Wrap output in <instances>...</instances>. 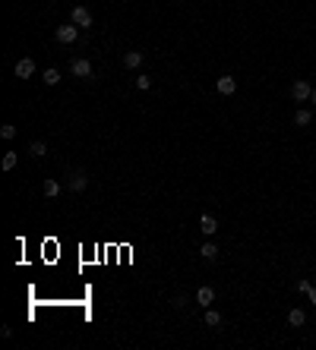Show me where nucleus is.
I'll return each mask as SVG.
<instances>
[{"label": "nucleus", "instance_id": "f257e3e1", "mask_svg": "<svg viewBox=\"0 0 316 350\" xmlns=\"http://www.w3.org/2000/svg\"><path fill=\"white\" fill-rule=\"evenodd\" d=\"M76 38H79V26H73V22L57 26V41H60V44H73Z\"/></svg>", "mask_w": 316, "mask_h": 350}, {"label": "nucleus", "instance_id": "f03ea898", "mask_svg": "<svg viewBox=\"0 0 316 350\" xmlns=\"http://www.w3.org/2000/svg\"><path fill=\"white\" fill-rule=\"evenodd\" d=\"M86 186H89V173L83 167H76L73 173H70V190H73V193H83Z\"/></svg>", "mask_w": 316, "mask_h": 350}, {"label": "nucleus", "instance_id": "7ed1b4c3", "mask_svg": "<svg viewBox=\"0 0 316 350\" xmlns=\"http://www.w3.org/2000/svg\"><path fill=\"white\" fill-rule=\"evenodd\" d=\"M70 22H73V26H79V29H89V26H92L89 7H76V10H73V16H70Z\"/></svg>", "mask_w": 316, "mask_h": 350}, {"label": "nucleus", "instance_id": "20e7f679", "mask_svg": "<svg viewBox=\"0 0 316 350\" xmlns=\"http://www.w3.org/2000/svg\"><path fill=\"white\" fill-rule=\"evenodd\" d=\"M70 73H73V76H79V79H89V76H92V63L86 60V57H79V60H73V63H70Z\"/></svg>", "mask_w": 316, "mask_h": 350}, {"label": "nucleus", "instance_id": "39448f33", "mask_svg": "<svg viewBox=\"0 0 316 350\" xmlns=\"http://www.w3.org/2000/svg\"><path fill=\"white\" fill-rule=\"evenodd\" d=\"M13 73H16L19 79H32V76H35V60H32V57H22V60L16 63Z\"/></svg>", "mask_w": 316, "mask_h": 350}, {"label": "nucleus", "instance_id": "423d86ee", "mask_svg": "<svg viewBox=\"0 0 316 350\" xmlns=\"http://www.w3.org/2000/svg\"><path fill=\"white\" fill-rule=\"evenodd\" d=\"M291 95H294V101H307V98L313 95V89H310V82H303V79H297V82L291 85Z\"/></svg>", "mask_w": 316, "mask_h": 350}, {"label": "nucleus", "instance_id": "0eeeda50", "mask_svg": "<svg viewBox=\"0 0 316 350\" xmlns=\"http://www.w3.org/2000/svg\"><path fill=\"white\" fill-rule=\"evenodd\" d=\"M215 89L221 92V95H234V92H237V79H234V76H218Z\"/></svg>", "mask_w": 316, "mask_h": 350}, {"label": "nucleus", "instance_id": "6e6552de", "mask_svg": "<svg viewBox=\"0 0 316 350\" xmlns=\"http://www.w3.org/2000/svg\"><path fill=\"white\" fill-rule=\"evenodd\" d=\"M143 60H146V54H143V51H127V54H123V66H127V69L143 66Z\"/></svg>", "mask_w": 316, "mask_h": 350}, {"label": "nucleus", "instance_id": "1a4fd4ad", "mask_svg": "<svg viewBox=\"0 0 316 350\" xmlns=\"http://www.w3.org/2000/svg\"><path fill=\"white\" fill-rule=\"evenodd\" d=\"M200 230L206 233V237H212V233L218 230V221H215L212 215H203V218H200Z\"/></svg>", "mask_w": 316, "mask_h": 350}, {"label": "nucleus", "instance_id": "9d476101", "mask_svg": "<svg viewBox=\"0 0 316 350\" xmlns=\"http://www.w3.org/2000/svg\"><path fill=\"white\" fill-rule=\"evenodd\" d=\"M212 300H215V290L212 287H200V290H196V303H200V306H212Z\"/></svg>", "mask_w": 316, "mask_h": 350}, {"label": "nucleus", "instance_id": "9b49d317", "mask_svg": "<svg viewBox=\"0 0 316 350\" xmlns=\"http://www.w3.org/2000/svg\"><path fill=\"white\" fill-rule=\"evenodd\" d=\"M310 120H313V114L307 108H297L294 111V126H310Z\"/></svg>", "mask_w": 316, "mask_h": 350}, {"label": "nucleus", "instance_id": "f8f14e48", "mask_svg": "<svg viewBox=\"0 0 316 350\" xmlns=\"http://www.w3.org/2000/svg\"><path fill=\"white\" fill-rule=\"evenodd\" d=\"M200 255H203V259H209V262H212L215 255H218V246H215V243H203V246H200Z\"/></svg>", "mask_w": 316, "mask_h": 350}, {"label": "nucleus", "instance_id": "ddd939ff", "mask_svg": "<svg viewBox=\"0 0 316 350\" xmlns=\"http://www.w3.org/2000/svg\"><path fill=\"white\" fill-rule=\"evenodd\" d=\"M206 325H209V328H218V325H221V312L206 306Z\"/></svg>", "mask_w": 316, "mask_h": 350}, {"label": "nucleus", "instance_id": "4468645a", "mask_svg": "<svg viewBox=\"0 0 316 350\" xmlns=\"http://www.w3.org/2000/svg\"><path fill=\"white\" fill-rule=\"evenodd\" d=\"M288 322L294 325V328H300V325L307 322V316H303V309H291V312H288Z\"/></svg>", "mask_w": 316, "mask_h": 350}, {"label": "nucleus", "instance_id": "2eb2a0df", "mask_svg": "<svg viewBox=\"0 0 316 350\" xmlns=\"http://www.w3.org/2000/svg\"><path fill=\"white\" fill-rule=\"evenodd\" d=\"M29 155L32 158H44V155H48V145H44V142H32L29 145Z\"/></svg>", "mask_w": 316, "mask_h": 350}, {"label": "nucleus", "instance_id": "dca6fc26", "mask_svg": "<svg viewBox=\"0 0 316 350\" xmlns=\"http://www.w3.org/2000/svg\"><path fill=\"white\" fill-rule=\"evenodd\" d=\"M57 193H60V183H57V180H44V196H48V199H54Z\"/></svg>", "mask_w": 316, "mask_h": 350}, {"label": "nucleus", "instance_id": "f3484780", "mask_svg": "<svg viewBox=\"0 0 316 350\" xmlns=\"http://www.w3.org/2000/svg\"><path fill=\"white\" fill-rule=\"evenodd\" d=\"M16 161H19V158H16V151H7L0 164H4V170H13V167H16Z\"/></svg>", "mask_w": 316, "mask_h": 350}, {"label": "nucleus", "instance_id": "a211bd4d", "mask_svg": "<svg viewBox=\"0 0 316 350\" xmlns=\"http://www.w3.org/2000/svg\"><path fill=\"white\" fill-rule=\"evenodd\" d=\"M44 82H48V85H57V82H60V73H57V69H44Z\"/></svg>", "mask_w": 316, "mask_h": 350}, {"label": "nucleus", "instance_id": "6ab92c4d", "mask_svg": "<svg viewBox=\"0 0 316 350\" xmlns=\"http://www.w3.org/2000/svg\"><path fill=\"white\" fill-rule=\"evenodd\" d=\"M0 136H4V139H13L16 136V126L13 123H4V126H0Z\"/></svg>", "mask_w": 316, "mask_h": 350}, {"label": "nucleus", "instance_id": "aec40b11", "mask_svg": "<svg viewBox=\"0 0 316 350\" xmlns=\"http://www.w3.org/2000/svg\"><path fill=\"white\" fill-rule=\"evenodd\" d=\"M297 290H300V294H307V297H310V290H313V281H307V278H303V281H297Z\"/></svg>", "mask_w": 316, "mask_h": 350}, {"label": "nucleus", "instance_id": "412c9836", "mask_svg": "<svg viewBox=\"0 0 316 350\" xmlns=\"http://www.w3.org/2000/svg\"><path fill=\"white\" fill-rule=\"evenodd\" d=\"M149 85H152V79H149V76H136V89H143V92H146Z\"/></svg>", "mask_w": 316, "mask_h": 350}, {"label": "nucleus", "instance_id": "4be33fe9", "mask_svg": "<svg viewBox=\"0 0 316 350\" xmlns=\"http://www.w3.org/2000/svg\"><path fill=\"white\" fill-rule=\"evenodd\" d=\"M310 303L316 306V284H313V290H310Z\"/></svg>", "mask_w": 316, "mask_h": 350}, {"label": "nucleus", "instance_id": "5701e85b", "mask_svg": "<svg viewBox=\"0 0 316 350\" xmlns=\"http://www.w3.org/2000/svg\"><path fill=\"white\" fill-rule=\"evenodd\" d=\"M310 101H313V104H316V89H313V95H310Z\"/></svg>", "mask_w": 316, "mask_h": 350}]
</instances>
